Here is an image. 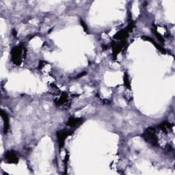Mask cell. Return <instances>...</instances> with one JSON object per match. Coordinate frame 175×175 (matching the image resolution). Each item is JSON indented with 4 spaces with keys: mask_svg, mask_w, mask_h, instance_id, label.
Returning <instances> with one entry per match:
<instances>
[{
    "mask_svg": "<svg viewBox=\"0 0 175 175\" xmlns=\"http://www.w3.org/2000/svg\"><path fill=\"white\" fill-rule=\"evenodd\" d=\"M125 85L127 86V87H129V86H130V83L129 82V79H128V77L126 76H125Z\"/></svg>",
    "mask_w": 175,
    "mask_h": 175,
    "instance_id": "30bf717a",
    "label": "cell"
},
{
    "mask_svg": "<svg viewBox=\"0 0 175 175\" xmlns=\"http://www.w3.org/2000/svg\"><path fill=\"white\" fill-rule=\"evenodd\" d=\"M24 55H25V53H24V49L23 47L18 46L14 47L11 53L12 62L16 64V65L20 64L21 62H22Z\"/></svg>",
    "mask_w": 175,
    "mask_h": 175,
    "instance_id": "6da1fadb",
    "label": "cell"
},
{
    "mask_svg": "<svg viewBox=\"0 0 175 175\" xmlns=\"http://www.w3.org/2000/svg\"><path fill=\"white\" fill-rule=\"evenodd\" d=\"M69 101V99L68 96L66 95V94H62L60 96V98H58L56 101V103L60 107H62V106H66L67 103H68Z\"/></svg>",
    "mask_w": 175,
    "mask_h": 175,
    "instance_id": "8992f818",
    "label": "cell"
},
{
    "mask_svg": "<svg viewBox=\"0 0 175 175\" xmlns=\"http://www.w3.org/2000/svg\"><path fill=\"white\" fill-rule=\"evenodd\" d=\"M160 128L163 132L165 133H169L170 131L171 130L172 128V126L168 123H163L160 125Z\"/></svg>",
    "mask_w": 175,
    "mask_h": 175,
    "instance_id": "9c48e42d",
    "label": "cell"
},
{
    "mask_svg": "<svg viewBox=\"0 0 175 175\" xmlns=\"http://www.w3.org/2000/svg\"><path fill=\"white\" fill-rule=\"evenodd\" d=\"M143 136L145 140L149 142V144H152L153 146H157V145H158V138L156 136L155 129L152 127L148 128L145 131Z\"/></svg>",
    "mask_w": 175,
    "mask_h": 175,
    "instance_id": "7a4b0ae2",
    "label": "cell"
},
{
    "mask_svg": "<svg viewBox=\"0 0 175 175\" xmlns=\"http://www.w3.org/2000/svg\"><path fill=\"white\" fill-rule=\"evenodd\" d=\"M82 118H70L68 122V125L71 126V127H76L78 125H81V123H82Z\"/></svg>",
    "mask_w": 175,
    "mask_h": 175,
    "instance_id": "52a82bcc",
    "label": "cell"
},
{
    "mask_svg": "<svg viewBox=\"0 0 175 175\" xmlns=\"http://www.w3.org/2000/svg\"><path fill=\"white\" fill-rule=\"evenodd\" d=\"M5 160L10 163H17L19 161L17 153L13 151V150L7 152L5 154Z\"/></svg>",
    "mask_w": 175,
    "mask_h": 175,
    "instance_id": "3957f363",
    "label": "cell"
},
{
    "mask_svg": "<svg viewBox=\"0 0 175 175\" xmlns=\"http://www.w3.org/2000/svg\"><path fill=\"white\" fill-rule=\"evenodd\" d=\"M69 131H59L57 134L58 136V140L59 142V144H60V146H62L64 143V141H65L66 138H67V136L69 135Z\"/></svg>",
    "mask_w": 175,
    "mask_h": 175,
    "instance_id": "277c9868",
    "label": "cell"
},
{
    "mask_svg": "<svg viewBox=\"0 0 175 175\" xmlns=\"http://www.w3.org/2000/svg\"><path fill=\"white\" fill-rule=\"evenodd\" d=\"M130 32L128 29V28L125 29H122V30L120 31L119 32L115 35L114 38L116 39L120 40H123L124 39H125L126 38H127L129 36V32Z\"/></svg>",
    "mask_w": 175,
    "mask_h": 175,
    "instance_id": "5b68a950",
    "label": "cell"
},
{
    "mask_svg": "<svg viewBox=\"0 0 175 175\" xmlns=\"http://www.w3.org/2000/svg\"><path fill=\"white\" fill-rule=\"evenodd\" d=\"M2 117L4 120V132L6 133L8 130L9 128V119L8 117V115L6 114V112H4L3 110L2 111Z\"/></svg>",
    "mask_w": 175,
    "mask_h": 175,
    "instance_id": "ba28073f",
    "label": "cell"
}]
</instances>
